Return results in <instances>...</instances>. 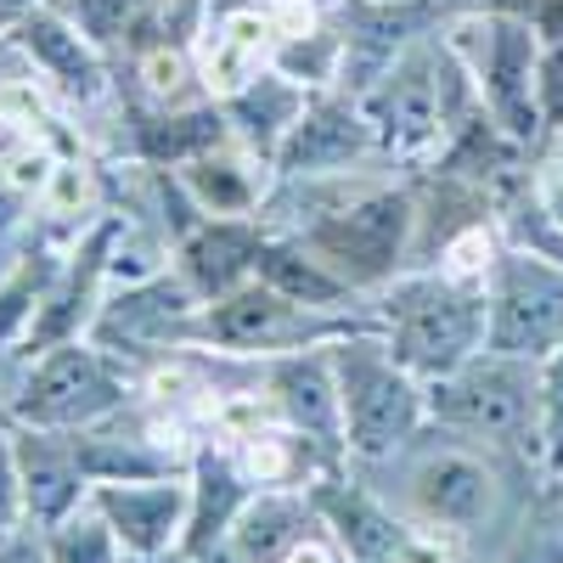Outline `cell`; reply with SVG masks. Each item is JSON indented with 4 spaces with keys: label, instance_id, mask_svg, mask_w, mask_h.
<instances>
[{
    "label": "cell",
    "instance_id": "obj_1",
    "mask_svg": "<svg viewBox=\"0 0 563 563\" xmlns=\"http://www.w3.org/2000/svg\"><path fill=\"white\" fill-rule=\"evenodd\" d=\"M333 366H339L344 456L350 462L384 467L429 429V384L411 366H400L395 350L372 327L333 339Z\"/></svg>",
    "mask_w": 563,
    "mask_h": 563
},
{
    "label": "cell",
    "instance_id": "obj_2",
    "mask_svg": "<svg viewBox=\"0 0 563 563\" xmlns=\"http://www.w3.org/2000/svg\"><path fill=\"white\" fill-rule=\"evenodd\" d=\"M372 327L400 366H411L422 384H434L485 350V282H462L445 271L395 276Z\"/></svg>",
    "mask_w": 563,
    "mask_h": 563
},
{
    "label": "cell",
    "instance_id": "obj_3",
    "mask_svg": "<svg viewBox=\"0 0 563 563\" xmlns=\"http://www.w3.org/2000/svg\"><path fill=\"white\" fill-rule=\"evenodd\" d=\"M400 512L434 536H474L501 512V462L490 445L451 429H422L400 456Z\"/></svg>",
    "mask_w": 563,
    "mask_h": 563
},
{
    "label": "cell",
    "instance_id": "obj_4",
    "mask_svg": "<svg viewBox=\"0 0 563 563\" xmlns=\"http://www.w3.org/2000/svg\"><path fill=\"white\" fill-rule=\"evenodd\" d=\"M429 422L462 440H479L496 456L541 462V417H536V366L496 350H479L456 372L429 384Z\"/></svg>",
    "mask_w": 563,
    "mask_h": 563
},
{
    "label": "cell",
    "instance_id": "obj_5",
    "mask_svg": "<svg viewBox=\"0 0 563 563\" xmlns=\"http://www.w3.org/2000/svg\"><path fill=\"white\" fill-rule=\"evenodd\" d=\"M451 52L474 85L479 108L490 113V124L512 141L530 147L541 130V108H536V68H541V29L519 12H474L451 23Z\"/></svg>",
    "mask_w": 563,
    "mask_h": 563
},
{
    "label": "cell",
    "instance_id": "obj_6",
    "mask_svg": "<svg viewBox=\"0 0 563 563\" xmlns=\"http://www.w3.org/2000/svg\"><path fill=\"white\" fill-rule=\"evenodd\" d=\"M294 238L321 265H333L355 294H366V288H389L400 260L411 254L417 209L395 186H361V192H350L339 203H321Z\"/></svg>",
    "mask_w": 563,
    "mask_h": 563
},
{
    "label": "cell",
    "instance_id": "obj_7",
    "mask_svg": "<svg viewBox=\"0 0 563 563\" xmlns=\"http://www.w3.org/2000/svg\"><path fill=\"white\" fill-rule=\"evenodd\" d=\"M451 79H456V52H434V45H406V52L361 90V113L372 124V141L389 158H429L445 147V135L456 130L451 119Z\"/></svg>",
    "mask_w": 563,
    "mask_h": 563
},
{
    "label": "cell",
    "instance_id": "obj_8",
    "mask_svg": "<svg viewBox=\"0 0 563 563\" xmlns=\"http://www.w3.org/2000/svg\"><path fill=\"white\" fill-rule=\"evenodd\" d=\"M344 333H361V327H339L333 310H310L288 294H276L260 276L198 305V321H192V344L220 350V355H260V361L294 355L310 344H333Z\"/></svg>",
    "mask_w": 563,
    "mask_h": 563
},
{
    "label": "cell",
    "instance_id": "obj_9",
    "mask_svg": "<svg viewBox=\"0 0 563 563\" xmlns=\"http://www.w3.org/2000/svg\"><path fill=\"white\" fill-rule=\"evenodd\" d=\"M563 344V260L501 249L485 276V350L541 366Z\"/></svg>",
    "mask_w": 563,
    "mask_h": 563
},
{
    "label": "cell",
    "instance_id": "obj_10",
    "mask_svg": "<svg viewBox=\"0 0 563 563\" xmlns=\"http://www.w3.org/2000/svg\"><path fill=\"white\" fill-rule=\"evenodd\" d=\"M119 406H124V378L108 366L97 344H79V339H63L45 350L12 395V411L23 429H52V434L97 429Z\"/></svg>",
    "mask_w": 563,
    "mask_h": 563
},
{
    "label": "cell",
    "instance_id": "obj_11",
    "mask_svg": "<svg viewBox=\"0 0 563 563\" xmlns=\"http://www.w3.org/2000/svg\"><path fill=\"white\" fill-rule=\"evenodd\" d=\"M90 501L113 525L135 563H158L186 552L192 530V474H141V479H97Z\"/></svg>",
    "mask_w": 563,
    "mask_h": 563
},
{
    "label": "cell",
    "instance_id": "obj_12",
    "mask_svg": "<svg viewBox=\"0 0 563 563\" xmlns=\"http://www.w3.org/2000/svg\"><path fill=\"white\" fill-rule=\"evenodd\" d=\"M265 395L282 417V429L321 445L327 456L344 451V406H339V366L333 344H310L294 355L265 361Z\"/></svg>",
    "mask_w": 563,
    "mask_h": 563
},
{
    "label": "cell",
    "instance_id": "obj_13",
    "mask_svg": "<svg viewBox=\"0 0 563 563\" xmlns=\"http://www.w3.org/2000/svg\"><path fill=\"white\" fill-rule=\"evenodd\" d=\"M372 153H378V141H372V124H366L361 102L310 97L305 113L294 119V130L282 135L271 169L282 180H327V175H350Z\"/></svg>",
    "mask_w": 563,
    "mask_h": 563
},
{
    "label": "cell",
    "instance_id": "obj_14",
    "mask_svg": "<svg viewBox=\"0 0 563 563\" xmlns=\"http://www.w3.org/2000/svg\"><path fill=\"white\" fill-rule=\"evenodd\" d=\"M276 23L271 12L260 7H238V12H225L214 18L209 29V45H203V57H198V85L209 90L214 102L225 97H238V90H249L254 79H265L276 68Z\"/></svg>",
    "mask_w": 563,
    "mask_h": 563
},
{
    "label": "cell",
    "instance_id": "obj_15",
    "mask_svg": "<svg viewBox=\"0 0 563 563\" xmlns=\"http://www.w3.org/2000/svg\"><path fill=\"white\" fill-rule=\"evenodd\" d=\"M18 445V474H23V501H29V519L40 530H52L57 519L90 496V474L74 451V434H52V429H23L12 434Z\"/></svg>",
    "mask_w": 563,
    "mask_h": 563
},
{
    "label": "cell",
    "instance_id": "obj_16",
    "mask_svg": "<svg viewBox=\"0 0 563 563\" xmlns=\"http://www.w3.org/2000/svg\"><path fill=\"white\" fill-rule=\"evenodd\" d=\"M260 249H265V231L243 214V220H220L209 214L198 231H186L180 238V282L192 288L203 305L243 288L260 265Z\"/></svg>",
    "mask_w": 563,
    "mask_h": 563
},
{
    "label": "cell",
    "instance_id": "obj_17",
    "mask_svg": "<svg viewBox=\"0 0 563 563\" xmlns=\"http://www.w3.org/2000/svg\"><path fill=\"white\" fill-rule=\"evenodd\" d=\"M316 530H327V525H321V512H316L310 485L305 490H254L243 501V512L231 519L225 547L238 552L243 563H282Z\"/></svg>",
    "mask_w": 563,
    "mask_h": 563
},
{
    "label": "cell",
    "instance_id": "obj_18",
    "mask_svg": "<svg viewBox=\"0 0 563 563\" xmlns=\"http://www.w3.org/2000/svg\"><path fill=\"white\" fill-rule=\"evenodd\" d=\"M18 45L29 52V63L52 79L63 97L74 102H97L108 90V68L97 57V45H90V34L57 12H29L18 23Z\"/></svg>",
    "mask_w": 563,
    "mask_h": 563
},
{
    "label": "cell",
    "instance_id": "obj_19",
    "mask_svg": "<svg viewBox=\"0 0 563 563\" xmlns=\"http://www.w3.org/2000/svg\"><path fill=\"white\" fill-rule=\"evenodd\" d=\"M180 169V192L192 198L203 214H220V220H243V214H260L265 192H271V164L249 147H209L198 158L175 164Z\"/></svg>",
    "mask_w": 563,
    "mask_h": 563
},
{
    "label": "cell",
    "instance_id": "obj_20",
    "mask_svg": "<svg viewBox=\"0 0 563 563\" xmlns=\"http://www.w3.org/2000/svg\"><path fill=\"white\" fill-rule=\"evenodd\" d=\"M254 276H260V282H271L276 294H288V299L310 305V310H344V305L355 299L350 282H344L333 265H321L299 238H282V243H271V238H265Z\"/></svg>",
    "mask_w": 563,
    "mask_h": 563
},
{
    "label": "cell",
    "instance_id": "obj_21",
    "mask_svg": "<svg viewBox=\"0 0 563 563\" xmlns=\"http://www.w3.org/2000/svg\"><path fill=\"white\" fill-rule=\"evenodd\" d=\"M40 552H45V563H124L130 558L124 541L113 536V525L97 512L90 496L68 512V519H57L52 530H45Z\"/></svg>",
    "mask_w": 563,
    "mask_h": 563
},
{
    "label": "cell",
    "instance_id": "obj_22",
    "mask_svg": "<svg viewBox=\"0 0 563 563\" xmlns=\"http://www.w3.org/2000/svg\"><path fill=\"white\" fill-rule=\"evenodd\" d=\"M536 417H541V467L563 485V344L536 366Z\"/></svg>",
    "mask_w": 563,
    "mask_h": 563
},
{
    "label": "cell",
    "instance_id": "obj_23",
    "mask_svg": "<svg viewBox=\"0 0 563 563\" xmlns=\"http://www.w3.org/2000/svg\"><path fill=\"white\" fill-rule=\"evenodd\" d=\"M192 79H198V63L186 57V52H169V45H147V52H141V85H147L153 102H169L175 108Z\"/></svg>",
    "mask_w": 563,
    "mask_h": 563
},
{
    "label": "cell",
    "instance_id": "obj_24",
    "mask_svg": "<svg viewBox=\"0 0 563 563\" xmlns=\"http://www.w3.org/2000/svg\"><path fill=\"white\" fill-rule=\"evenodd\" d=\"M23 519H29V501H23V474H18V445L12 434H0V547L18 541Z\"/></svg>",
    "mask_w": 563,
    "mask_h": 563
},
{
    "label": "cell",
    "instance_id": "obj_25",
    "mask_svg": "<svg viewBox=\"0 0 563 563\" xmlns=\"http://www.w3.org/2000/svg\"><path fill=\"white\" fill-rule=\"evenodd\" d=\"M536 108H541V130H563V34L558 40H541Z\"/></svg>",
    "mask_w": 563,
    "mask_h": 563
},
{
    "label": "cell",
    "instance_id": "obj_26",
    "mask_svg": "<svg viewBox=\"0 0 563 563\" xmlns=\"http://www.w3.org/2000/svg\"><path fill=\"white\" fill-rule=\"evenodd\" d=\"M141 7H147V0H79V29L90 40H113L141 18Z\"/></svg>",
    "mask_w": 563,
    "mask_h": 563
},
{
    "label": "cell",
    "instance_id": "obj_27",
    "mask_svg": "<svg viewBox=\"0 0 563 563\" xmlns=\"http://www.w3.org/2000/svg\"><path fill=\"white\" fill-rule=\"evenodd\" d=\"M40 203L52 209L57 220L79 214V209L90 203V175H85L79 164H57V169H52V180H45V192H40Z\"/></svg>",
    "mask_w": 563,
    "mask_h": 563
},
{
    "label": "cell",
    "instance_id": "obj_28",
    "mask_svg": "<svg viewBox=\"0 0 563 563\" xmlns=\"http://www.w3.org/2000/svg\"><path fill=\"white\" fill-rule=\"evenodd\" d=\"M536 214L558 231V243H563V164H547L536 175Z\"/></svg>",
    "mask_w": 563,
    "mask_h": 563
},
{
    "label": "cell",
    "instance_id": "obj_29",
    "mask_svg": "<svg viewBox=\"0 0 563 563\" xmlns=\"http://www.w3.org/2000/svg\"><path fill=\"white\" fill-rule=\"evenodd\" d=\"M186 563H243V558L231 552L225 541H214V547H198V552H186Z\"/></svg>",
    "mask_w": 563,
    "mask_h": 563
}]
</instances>
